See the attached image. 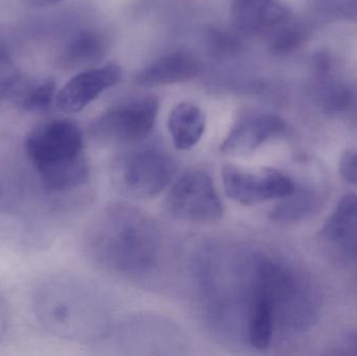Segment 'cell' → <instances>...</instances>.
Listing matches in <instances>:
<instances>
[{"mask_svg": "<svg viewBox=\"0 0 357 356\" xmlns=\"http://www.w3.org/2000/svg\"><path fill=\"white\" fill-rule=\"evenodd\" d=\"M199 70V62L192 54L173 52L144 69L136 77V83L146 87L172 85L192 79Z\"/></svg>", "mask_w": 357, "mask_h": 356, "instance_id": "cell-12", "label": "cell"}, {"mask_svg": "<svg viewBox=\"0 0 357 356\" xmlns=\"http://www.w3.org/2000/svg\"><path fill=\"white\" fill-rule=\"evenodd\" d=\"M287 129L280 117L268 113L248 115L235 123L220 146L222 154L243 156L255 152Z\"/></svg>", "mask_w": 357, "mask_h": 356, "instance_id": "cell-9", "label": "cell"}, {"mask_svg": "<svg viewBox=\"0 0 357 356\" xmlns=\"http://www.w3.org/2000/svg\"><path fill=\"white\" fill-rule=\"evenodd\" d=\"M158 110L156 96H146L119 105L100 117L94 127V133L110 141H139L152 132Z\"/></svg>", "mask_w": 357, "mask_h": 356, "instance_id": "cell-7", "label": "cell"}, {"mask_svg": "<svg viewBox=\"0 0 357 356\" xmlns=\"http://www.w3.org/2000/svg\"><path fill=\"white\" fill-rule=\"evenodd\" d=\"M320 8L328 16L357 23V0H321Z\"/></svg>", "mask_w": 357, "mask_h": 356, "instance_id": "cell-19", "label": "cell"}, {"mask_svg": "<svg viewBox=\"0 0 357 356\" xmlns=\"http://www.w3.org/2000/svg\"><path fill=\"white\" fill-rule=\"evenodd\" d=\"M56 87L52 79H45L29 89L21 98L20 106L29 112H41L46 110L56 98Z\"/></svg>", "mask_w": 357, "mask_h": 356, "instance_id": "cell-17", "label": "cell"}, {"mask_svg": "<svg viewBox=\"0 0 357 356\" xmlns=\"http://www.w3.org/2000/svg\"><path fill=\"white\" fill-rule=\"evenodd\" d=\"M324 240L347 254L357 256V196L347 194L323 226Z\"/></svg>", "mask_w": 357, "mask_h": 356, "instance_id": "cell-11", "label": "cell"}, {"mask_svg": "<svg viewBox=\"0 0 357 356\" xmlns=\"http://www.w3.org/2000/svg\"><path fill=\"white\" fill-rule=\"evenodd\" d=\"M158 230L152 222L127 207H117L92 230L88 248L96 261L127 274L144 273L158 257Z\"/></svg>", "mask_w": 357, "mask_h": 356, "instance_id": "cell-2", "label": "cell"}, {"mask_svg": "<svg viewBox=\"0 0 357 356\" xmlns=\"http://www.w3.org/2000/svg\"><path fill=\"white\" fill-rule=\"evenodd\" d=\"M340 173L346 182L357 187V150L344 153L340 160Z\"/></svg>", "mask_w": 357, "mask_h": 356, "instance_id": "cell-20", "label": "cell"}, {"mask_svg": "<svg viewBox=\"0 0 357 356\" xmlns=\"http://www.w3.org/2000/svg\"><path fill=\"white\" fill-rule=\"evenodd\" d=\"M253 304L248 319V341L254 348L264 350L270 347L274 334L276 309L270 297L256 288Z\"/></svg>", "mask_w": 357, "mask_h": 356, "instance_id": "cell-14", "label": "cell"}, {"mask_svg": "<svg viewBox=\"0 0 357 356\" xmlns=\"http://www.w3.org/2000/svg\"><path fill=\"white\" fill-rule=\"evenodd\" d=\"M83 150V132L68 119L44 121L25 139V152L40 184L56 196L87 181L89 167Z\"/></svg>", "mask_w": 357, "mask_h": 356, "instance_id": "cell-1", "label": "cell"}, {"mask_svg": "<svg viewBox=\"0 0 357 356\" xmlns=\"http://www.w3.org/2000/svg\"><path fill=\"white\" fill-rule=\"evenodd\" d=\"M205 127V114L191 102H180L169 114V131L178 150H188L197 146Z\"/></svg>", "mask_w": 357, "mask_h": 356, "instance_id": "cell-13", "label": "cell"}, {"mask_svg": "<svg viewBox=\"0 0 357 356\" xmlns=\"http://www.w3.org/2000/svg\"><path fill=\"white\" fill-rule=\"evenodd\" d=\"M304 38L301 26L289 21L273 35L271 49L274 54H284L293 52Z\"/></svg>", "mask_w": 357, "mask_h": 356, "instance_id": "cell-18", "label": "cell"}, {"mask_svg": "<svg viewBox=\"0 0 357 356\" xmlns=\"http://www.w3.org/2000/svg\"><path fill=\"white\" fill-rule=\"evenodd\" d=\"M33 316L52 336L82 340L90 332V296L79 280L66 275L42 278L31 296Z\"/></svg>", "mask_w": 357, "mask_h": 356, "instance_id": "cell-3", "label": "cell"}, {"mask_svg": "<svg viewBox=\"0 0 357 356\" xmlns=\"http://www.w3.org/2000/svg\"><path fill=\"white\" fill-rule=\"evenodd\" d=\"M167 212L181 221L215 223L224 208L213 182L201 169H190L173 184L165 202Z\"/></svg>", "mask_w": 357, "mask_h": 356, "instance_id": "cell-5", "label": "cell"}, {"mask_svg": "<svg viewBox=\"0 0 357 356\" xmlns=\"http://www.w3.org/2000/svg\"><path fill=\"white\" fill-rule=\"evenodd\" d=\"M29 1L38 6H52L60 3L63 0H29Z\"/></svg>", "mask_w": 357, "mask_h": 356, "instance_id": "cell-23", "label": "cell"}, {"mask_svg": "<svg viewBox=\"0 0 357 356\" xmlns=\"http://www.w3.org/2000/svg\"><path fill=\"white\" fill-rule=\"evenodd\" d=\"M10 59V52H8V46L0 40V66L6 64Z\"/></svg>", "mask_w": 357, "mask_h": 356, "instance_id": "cell-22", "label": "cell"}, {"mask_svg": "<svg viewBox=\"0 0 357 356\" xmlns=\"http://www.w3.org/2000/svg\"><path fill=\"white\" fill-rule=\"evenodd\" d=\"M222 183L229 198L243 206H255L274 199H283L295 192L293 179L273 169L248 171L228 164L222 169Z\"/></svg>", "mask_w": 357, "mask_h": 356, "instance_id": "cell-6", "label": "cell"}, {"mask_svg": "<svg viewBox=\"0 0 357 356\" xmlns=\"http://www.w3.org/2000/svg\"><path fill=\"white\" fill-rule=\"evenodd\" d=\"M112 173L115 186L121 194L149 199L169 187L176 173V163L162 150L144 148L121 157L115 162Z\"/></svg>", "mask_w": 357, "mask_h": 356, "instance_id": "cell-4", "label": "cell"}, {"mask_svg": "<svg viewBox=\"0 0 357 356\" xmlns=\"http://www.w3.org/2000/svg\"><path fill=\"white\" fill-rule=\"evenodd\" d=\"M104 52V41L93 33H84L67 45L64 61L67 64L81 65L98 58Z\"/></svg>", "mask_w": 357, "mask_h": 356, "instance_id": "cell-16", "label": "cell"}, {"mask_svg": "<svg viewBox=\"0 0 357 356\" xmlns=\"http://www.w3.org/2000/svg\"><path fill=\"white\" fill-rule=\"evenodd\" d=\"M318 196L307 188L299 189L282 199V202L273 209V219L276 221L295 222L312 213L318 207Z\"/></svg>", "mask_w": 357, "mask_h": 356, "instance_id": "cell-15", "label": "cell"}, {"mask_svg": "<svg viewBox=\"0 0 357 356\" xmlns=\"http://www.w3.org/2000/svg\"><path fill=\"white\" fill-rule=\"evenodd\" d=\"M121 77V67L114 63L82 71L56 91L54 105L67 114L81 112L100 94L116 85Z\"/></svg>", "mask_w": 357, "mask_h": 356, "instance_id": "cell-8", "label": "cell"}, {"mask_svg": "<svg viewBox=\"0 0 357 356\" xmlns=\"http://www.w3.org/2000/svg\"><path fill=\"white\" fill-rule=\"evenodd\" d=\"M233 24L241 33L264 35L276 33L291 21V13L276 0H234Z\"/></svg>", "mask_w": 357, "mask_h": 356, "instance_id": "cell-10", "label": "cell"}, {"mask_svg": "<svg viewBox=\"0 0 357 356\" xmlns=\"http://www.w3.org/2000/svg\"><path fill=\"white\" fill-rule=\"evenodd\" d=\"M12 322L10 304L3 291L0 288V344L6 339Z\"/></svg>", "mask_w": 357, "mask_h": 356, "instance_id": "cell-21", "label": "cell"}]
</instances>
